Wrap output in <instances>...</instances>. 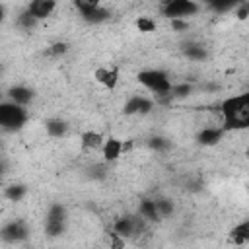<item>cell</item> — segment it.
<instances>
[{
  "instance_id": "obj_1",
  "label": "cell",
  "mask_w": 249,
  "mask_h": 249,
  "mask_svg": "<svg viewBox=\"0 0 249 249\" xmlns=\"http://www.w3.org/2000/svg\"><path fill=\"white\" fill-rule=\"evenodd\" d=\"M220 124L226 132L249 128V89L224 97L218 105Z\"/></svg>"
},
{
  "instance_id": "obj_2",
  "label": "cell",
  "mask_w": 249,
  "mask_h": 249,
  "mask_svg": "<svg viewBox=\"0 0 249 249\" xmlns=\"http://www.w3.org/2000/svg\"><path fill=\"white\" fill-rule=\"evenodd\" d=\"M138 84L146 89V91H150V93H154V95H158V97H163V95H171V91H173V80H171V76L165 72V70H160V68H146V70H140L138 72Z\"/></svg>"
},
{
  "instance_id": "obj_3",
  "label": "cell",
  "mask_w": 249,
  "mask_h": 249,
  "mask_svg": "<svg viewBox=\"0 0 249 249\" xmlns=\"http://www.w3.org/2000/svg\"><path fill=\"white\" fill-rule=\"evenodd\" d=\"M27 121H29V113H27L25 105L14 103L10 99H6L0 105V124H2L4 130L16 132V130L23 128L27 124Z\"/></svg>"
},
{
  "instance_id": "obj_4",
  "label": "cell",
  "mask_w": 249,
  "mask_h": 249,
  "mask_svg": "<svg viewBox=\"0 0 249 249\" xmlns=\"http://www.w3.org/2000/svg\"><path fill=\"white\" fill-rule=\"evenodd\" d=\"M93 80L107 91H115L121 82V72L115 64H103L93 70Z\"/></svg>"
},
{
  "instance_id": "obj_5",
  "label": "cell",
  "mask_w": 249,
  "mask_h": 249,
  "mask_svg": "<svg viewBox=\"0 0 249 249\" xmlns=\"http://www.w3.org/2000/svg\"><path fill=\"white\" fill-rule=\"evenodd\" d=\"M198 10H200V4L196 0H179L175 4H169V6L161 8L163 16L169 18L171 21L173 19H187V18L195 16Z\"/></svg>"
},
{
  "instance_id": "obj_6",
  "label": "cell",
  "mask_w": 249,
  "mask_h": 249,
  "mask_svg": "<svg viewBox=\"0 0 249 249\" xmlns=\"http://www.w3.org/2000/svg\"><path fill=\"white\" fill-rule=\"evenodd\" d=\"M56 8H58L56 0H29L25 6V12L37 21H43V19H49L56 12Z\"/></svg>"
},
{
  "instance_id": "obj_7",
  "label": "cell",
  "mask_w": 249,
  "mask_h": 249,
  "mask_svg": "<svg viewBox=\"0 0 249 249\" xmlns=\"http://www.w3.org/2000/svg\"><path fill=\"white\" fill-rule=\"evenodd\" d=\"M123 152H124V142L121 138H117V136H107L105 138V142L101 146V156H103L105 161H109V163L117 161L123 156Z\"/></svg>"
},
{
  "instance_id": "obj_8",
  "label": "cell",
  "mask_w": 249,
  "mask_h": 249,
  "mask_svg": "<svg viewBox=\"0 0 249 249\" xmlns=\"http://www.w3.org/2000/svg\"><path fill=\"white\" fill-rule=\"evenodd\" d=\"M154 109V101L142 93H134L126 103H124V111L128 115H144L150 113Z\"/></svg>"
},
{
  "instance_id": "obj_9",
  "label": "cell",
  "mask_w": 249,
  "mask_h": 249,
  "mask_svg": "<svg viewBox=\"0 0 249 249\" xmlns=\"http://www.w3.org/2000/svg\"><path fill=\"white\" fill-rule=\"evenodd\" d=\"M103 142H105V136L91 128V130H84L80 134V142L78 144H80V148L84 152H97V150H101Z\"/></svg>"
},
{
  "instance_id": "obj_10",
  "label": "cell",
  "mask_w": 249,
  "mask_h": 249,
  "mask_svg": "<svg viewBox=\"0 0 249 249\" xmlns=\"http://www.w3.org/2000/svg\"><path fill=\"white\" fill-rule=\"evenodd\" d=\"M27 233H29L27 231V226L21 220H12L10 224H6L2 228V237L6 241H21V239L27 237Z\"/></svg>"
},
{
  "instance_id": "obj_11",
  "label": "cell",
  "mask_w": 249,
  "mask_h": 249,
  "mask_svg": "<svg viewBox=\"0 0 249 249\" xmlns=\"http://www.w3.org/2000/svg\"><path fill=\"white\" fill-rule=\"evenodd\" d=\"M138 214H140V216H142V220H146V222H156L158 218H161V214H160V206H158V200H150V198L142 200V202H140V206H138Z\"/></svg>"
},
{
  "instance_id": "obj_12",
  "label": "cell",
  "mask_w": 249,
  "mask_h": 249,
  "mask_svg": "<svg viewBox=\"0 0 249 249\" xmlns=\"http://www.w3.org/2000/svg\"><path fill=\"white\" fill-rule=\"evenodd\" d=\"M8 99L14 101V103H19V105H29V101L33 99V91L27 88V86H14L8 93Z\"/></svg>"
},
{
  "instance_id": "obj_13",
  "label": "cell",
  "mask_w": 249,
  "mask_h": 249,
  "mask_svg": "<svg viewBox=\"0 0 249 249\" xmlns=\"http://www.w3.org/2000/svg\"><path fill=\"white\" fill-rule=\"evenodd\" d=\"M230 237H231V241L237 243V245L249 243V220H243V222H239L237 226H233L231 231H230Z\"/></svg>"
},
{
  "instance_id": "obj_14",
  "label": "cell",
  "mask_w": 249,
  "mask_h": 249,
  "mask_svg": "<svg viewBox=\"0 0 249 249\" xmlns=\"http://www.w3.org/2000/svg\"><path fill=\"white\" fill-rule=\"evenodd\" d=\"M45 128H47V132H49V136H53V138H62L64 134H66V123L62 121V119H51V121H47L45 123Z\"/></svg>"
},
{
  "instance_id": "obj_15",
  "label": "cell",
  "mask_w": 249,
  "mask_h": 249,
  "mask_svg": "<svg viewBox=\"0 0 249 249\" xmlns=\"http://www.w3.org/2000/svg\"><path fill=\"white\" fill-rule=\"evenodd\" d=\"M74 8L80 12V14H86V12H91V10H97L103 6V0H72Z\"/></svg>"
},
{
  "instance_id": "obj_16",
  "label": "cell",
  "mask_w": 249,
  "mask_h": 249,
  "mask_svg": "<svg viewBox=\"0 0 249 249\" xmlns=\"http://www.w3.org/2000/svg\"><path fill=\"white\" fill-rule=\"evenodd\" d=\"M156 21L152 19V18H148V16H140L138 19H136V29L140 31V33H154L156 31Z\"/></svg>"
},
{
  "instance_id": "obj_17",
  "label": "cell",
  "mask_w": 249,
  "mask_h": 249,
  "mask_svg": "<svg viewBox=\"0 0 249 249\" xmlns=\"http://www.w3.org/2000/svg\"><path fill=\"white\" fill-rule=\"evenodd\" d=\"M25 195V187L23 185H12L6 189V198L12 200V202H19Z\"/></svg>"
},
{
  "instance_id": "obj_18",
  "label": "cell",
  "mask_w": 249,
  "mask_h": 249,
  "mask_svg": "<svg viewBox=\"0 0 249 249\" xmlns=\"http://www.w3.org/2000/svg\"><path fill=\"white\" fill-rule=\"evenodd\" d=\"M245 158H247V160H249V146H247V148H245Z\"/></svg>"
},
{
  "instance_id": "obj_19",
  "label": "cell",
  "mask_w": 249,
  "mask_h": 249,
  "mask_svg": "<svg viewBox=\"0 0 249 249\" xmlns=\"http://www.w3.org/2000/svg\"><path fill=\"white\" fill-rule=\"evenodd\" d=\"M247 43H249V41H247Z\"/></svg>"
}]
</instances>
